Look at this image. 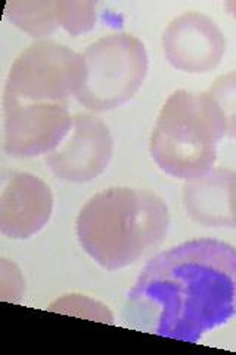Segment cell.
<instances>
[{
  "label": "cell",
  "instance_id": "obj_11",
  "mask_svg": "<svg viewBox=\"0 0 236 355\" xmlns=\"http://www.w3.org/2000/svg\"><path fill=\"white\" fill-rule=\"evenodd\" d=\"M8 19L19 30L35 39L51 36L58 27L55 17V2L33 0V2H8L5 8Z\"/></svg>",
  "mask_w": 236,
  "mask_h": 355
},
{
  "label": "cell",
  "instance_id": "obj_7",
  "mask_svg": "<svg viewBox=\"0 0 236 355\" xmlns=\"http://www.w3.org/2000/svg\"><path fill=\"white\" fill-rule=\"evenodd\" d=\"M161 44L167 62L189 74L217 69L228 46L217 22L197 10L176 17L164 30Z\"/></svg>",
  "mask_w": 236,
  "mask_h": 355
},
{
  "label": "cell",
  "instance_id": "obj_6",
  "mask_svg": "<svg viewBox=\"0 0 236 355\" xmlns=\"http://www.w3.org/2000/svg\"><path fill=\"white\" fill-rule=\"evenodd\" d=\"M114 154L109 128L102 119L78 113L69 135L46 157L53 175L73 184L91 182L102 173Z\"/></svg>",
  "mask_w": 236,
  "mask_h": 355
},
{
  "label": "cell",
  "instance_id": "obj_9",
  "mask_svg": "<svg viewBox=\"0 0 236 355\" xmlns=\"http://www.w3.org/2000/svg\"><path fill=\"white\" fill-rule=\"evenodd\" d=\"M53 212L49 185L28 172L10 175L0 196V231L12 240H27L48 225Z\"/></svg>",
  "mask_w": 236,
  "mask_h": 355
},
{
  "label": "cell",
  "instance_id": "obj_4",
  "mask_svg": "<svg viewBox=\"0 0 236 355\" xmlns=\"http://www.w3.org/2000/svg\"><path fill=\"white\" fill-rule=\"evenodd\" d=\"M86 76L75 99L92 111L121 107L138 94L148 74L145 44L129 33H114L89 44L83 53Z\"/></svg>",
  "mask_w": 236,
  "mask_h": 355
},
{
  "label": "cell",
  "instance_id": "obj_8",
  "mask_svg": "<svg viewBox=\"0 0 236 355\" xmlns=\"http://www.w3.org/2000/svg\"><path fill=\"white\" fill-rule=\"evenodd\" d=\"M5 151L18 159L52 153L73 125L69 105L3 104Z\"/></svg>",
  "mask_w": 236,
  "mask_h": 355
},
{
  "label": "cell",
  "instance_id": "obj_1",
  "mask_svg": "<svg viewBox=\"0 0 236 355\" xmlns=\"http://www.w3.org/2000/svg\"><path fill=\"white\" fill-rule=\"evenodd\" d=\"M236 315V249L215 239L154 257L127 295L122 320L139 331L197 343Z\"/></svg>",
  "mask_w": 236,
  "mask_h": 355
},
{
  "label": "cell",
  "instance_id": "obj_15",
  "mask_svg": "<svg viewBox=\"0 0 236 355\" xmlns=\"http://www.w3.org/2000/svg\"><path fill=\"white\" fill-rule=\"evenodd\" d=\"M226 8H228V10H229V14H230L232 17H235V18H236V2L226 3Z\"/></svg>",
  "mask_w": 236,
  "mask_h": 355
},
{
  "label": "cell",
  "instance_id": "obj_14",
  "mask_svg": "<svg viewBox=\"0 0 236 355\" xmlns=\"http://www.w3.org/2000/svg\"><path fill=\"white\" fill-rule=\"evenodd\" d=\"M52 311H60V313L73 314L77 309H83L82 317L93 318L98 321H104V323H114V317L109 313V309L102 304L95 302L92 299L80 296V295H70L62 297L61 301L58 299L52 306Z\"/></svg>",
  "mask_w": 236,
  "mask_h": 355
},
{
  "label": "cell",
  "instance_id": "obj_2",
  "mask_svg": "<svg viewBox=\"0 0 236 355\" xmlns=\"http://www.w3.org/2000/svg\"><path fill=\"white\" fill-rule=\"evenodd\" d=\"M164 200L142 188L116 187L95 194L77 218V237L98 265L117 271L136 263L167 236Z\"/></svg>",
  "mask_w": 236,
  "mask_h": 355
},
{
  "label": "cell",
  "instance_id": "obj_3",
  "mask_svg": "<svg viewBox=\"0 0 236 355\" xmlns=\"http://www.w3.org/2000/svg\"><path fill=\"white\" fill-rule=\"evenodd\" d=\"M224 137V125L210 95L181 89L163 105L149 151L163 172L189 181L212 169Z\"/></svg>",
  "mask_w": 236,
  "mask_h": 355
},
{
  "label": "cell",
  "instance_id": "obj_5",
  "mask_svg": "<svg viewBox=\"0 0 236 355\" xmlns=\"http://www.w3.org/2000/svg\"><path fill=\"white\" fill-rule=\"evenodd\" d=\"M84 76L83 53L52 40H37L10 67L3 104L69 105Z\"/></svg>",
  "mask_w": 236,
  "mask_h": 355
},
{
  "label": "cell",
  "instance_id": "obj_13",
  "mask_svg": "<svg viewBox=\"0 0 236 355\" xmlns=\"http://www.w3.org/2000/svg\"><path fill=\"white\" fill-rule=\"evenodd\" d=\"M207 94L219 111L226 137L236 139V70L219 76Z\"/></svg>",
  "mask_w": 236,
  "mask_h": 355
},
{
  "label": "cell",
  "instance_id": "obj_10",
  "mask_svg": "<svg viewBox=\"0 0 236 355\" xmlns=\"http://www.w3.org/2000/svg\"><path fill=\"white\" fill-rule=\"evenodd\" d=\"M183 206L197 224L236 228V172L212 168L183 187Z\"/></svg>",
  "mask_w": 236,
  "mask_h": 355
},
{
  "label": "cell",
  "instance_id": "obj_12",
  "mask_svg": "<svg viewBox=\"0 0 236 355\" xmlns=\"http://www.w3.org/2000/svg\"><path fill=\"white\" fill-rule=\"evenodd\" d=\"M55 17L58 27L70 33L71 36H80L96 26V3L82 2V0H58L55 2Z\"/></svg>",
  "mask_w": 236,
  "mask_h": 355
}]
</instances>
